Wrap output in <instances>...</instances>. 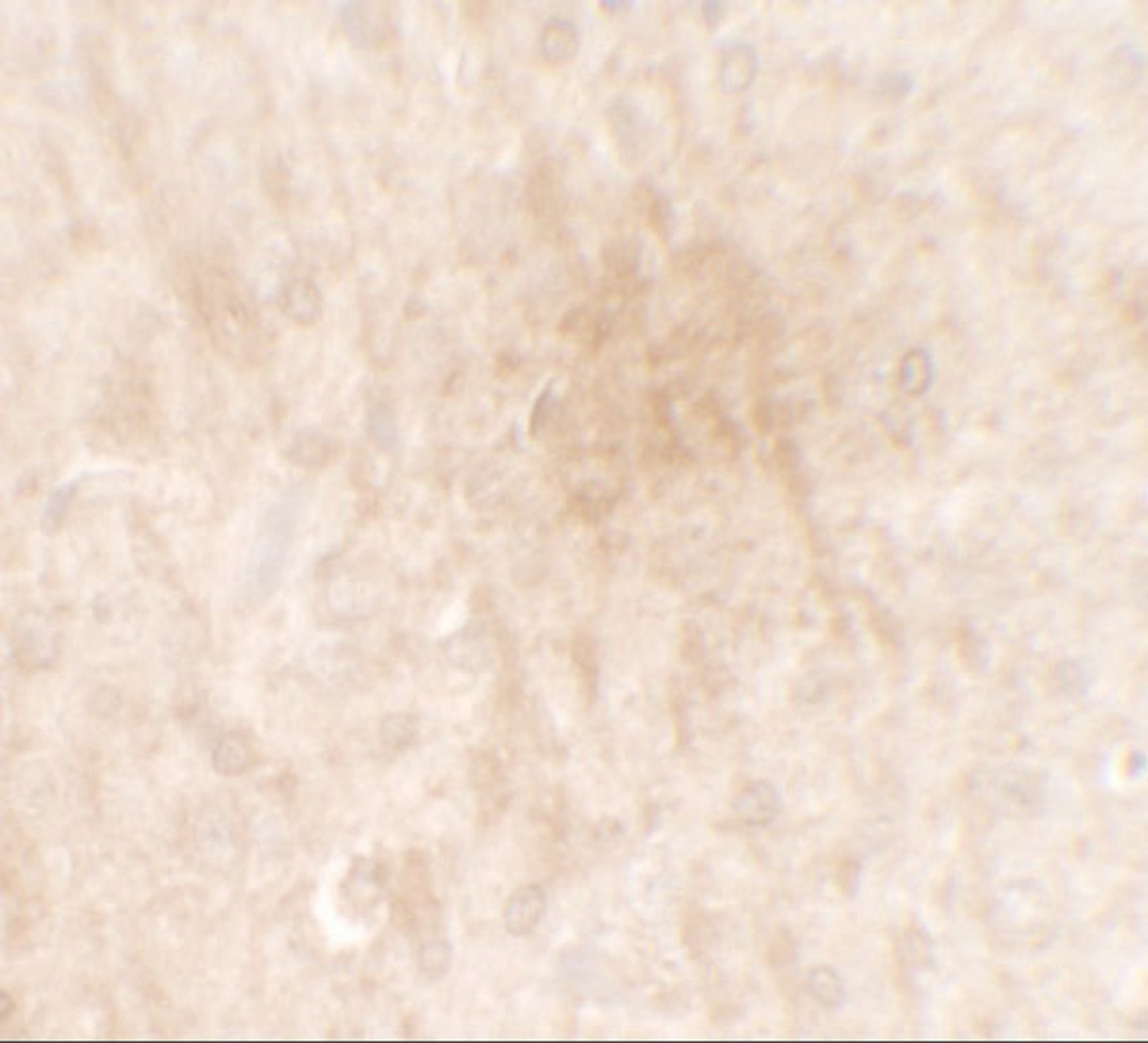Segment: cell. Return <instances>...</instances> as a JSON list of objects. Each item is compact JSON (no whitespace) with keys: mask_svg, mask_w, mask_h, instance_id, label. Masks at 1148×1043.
Instances as JSON below:
<instances>
[{"mask_svg":"<svg viewBox=\"0 0 1148 1043\" xmlns=\"http://www.w3.org/2000/svg\"><path fill=\"white\" fill-rule=\"evenodd\" d=\"M758 75V54L751 45L738 43L725 50L722 66H720V81L723 92L739 94L751 88Z\"/></svg>","mask_w":1148,"mask_h":1043,"instance_id":"5","label":"cell"},{"mask_svg":"<svg viewBox=\"0 0 1148 1043\" xmlns=\"http://www.w3.org/2000/svg\"><path fill=\"white\" fill-rule=\"evenodd\" d=\"M81 482L82 475L77 479L67 480L50 493L43 515H41V530L45 534H56L58 530L62 529L67 512H69V506H71L73 498L77 497Z\"/></svg>","mask_w":1148,"mask_h":1043,"instance_id":"12","label":"cell"},{"mask_svg":"<svg viewBox=\"0 0 1148 1043\" xmlns=\"http://www.w3.org/2000/svg\"><path fill=\"white\" fill-rule=\"evenodd\" d=\"M12 653L29 672L47 670L58 659V638L49 618L37 611L21 613L12 627Z\"/></svg>","mask_w":1148,"mask_h":1043,"instance_id":"2","label":"cell"},{"mask_svg":"<svg viewBox=\"0 0 1148 1043\" xmlns=\"http://www.w3.org/2000/svg\"><path fill=\"white\" fill-rule=\"evenodd\" d=\"M452 963V948L446 940H431L420 950V973L427 980L443 978Z\"/></svg>","mask_w":1148,"mask_h":1043,"instance_id":"14","label":"cell"},{"mask_svg":"<svg viewBox=\"0 0 1148 1043\" xmlns=\"http://www.w3.org/2000/svg\"><path fill=\"white\" fill-rule=\"evenodd\" d=\"M609 117L621 149L636 157V153H640L641 144L645 142V117L628 100H617L609 108Z\"/></svg>","mask_w":1148,"mask_h":1043,"instance_id":"6","label":"cell"},{"mask_svg":"<svg viewBox=\"0 0 1148 1043\" xmlns=\"http://www.w3.org/2000/svg\"><path fill=\"white\" fill-rule=\"evenodd\" d=\"M1112 69H1114V81L1130 83L1139 81L1141 73H1143V54L1139 50L1132 49V47H1122V49L1114 52L1112 56Z\"/></svg>","mask_w":1148,"mask_h":1043,"instance_id":"15","label":"cell"},{"mask_svg":"<svg viewBox=\"0 0 1148 1043\" xmlns=\"http://www.w3.org/2000/svg\"><path fill=\"white\" fill-rule=\"evenodd\" d=\"M119 707V694L114 688H102L97 692V703H90V709L97 711L99 716H108L117 711Z\"/></svg>","mask_w":1148,"mask_h":1043,"instance_id":"18","label":"cell"},{"mask_svg":"<svg viewBox=\"0 0 1148 1043\" xmlns=\"http://www.w3.org/2000/svg\"><path fill=\"white\" fill-rule=\"evenodd\" d=\"M898 956L903 965L911 969H927L929 965H933L935 950L929 934L920 928H909L900 940Z\"/></svg>","mask_w":1148,"mask_h":1043,"instance_id":"13","label":"cell"},{"mask_svg":"<svg viewBox=\"0 0 1148 1043\" xmlns=\"http://www.w3.org/2000/svg\"><path fill=\"white\" fill-rule=\"evenodd\" d=\"M703 12H705L706 19H708L710 23H716V21L722 19L725 6H723L722 2H706L705 6H703Z\"/></svg>","mask_w":1148,"mask_h":1043,"instance_id":"20","label":"cell"},{"mask_svg":"<svg viewBox=\"0 0 1148 1043\" xmlns=\"http://www.w3.org/2000/svg\"><path fill=\"white\" fill-rule=\"evenodd\" d=\"M288 458L301 467H324L331 458L329 439L318 431H301L290 447Z\"/></svg>","mask_w":1148,"mask_h":1043,"instance_id":"11","label":"cell"},{"mask_svg":"<svg viewBox=\"0 0 1148 1043\" xmlns=\"http://www.w3.org/2000/svg\"><path fill=\"white\" fill-rule=\"evenodd\" d=\"M903 374H905V385H907L909 391L917 393V391H922V389L927 387V385H924V383H927V374H929L927 361H924L922 356H918L917 352L909 354L907 366H905Z\"/></svg>","mask_w":1148,"mask_h":1043,"instance_id":"17","label":"cell"},{"mask_svg":"<svg viewBox=\"0 0 1148 1043\" xmlns=\"http://www.w3.org/2000/svg\"><path fill=\"white\" fill-rule=\"evenodd\" d=\"M299 508L296 498H281L264 512L257 525L242 586V599L251 609L261 607L278 592L296 536Z\"/></svg>","mask_w":1148,"mask_h":1043,"instance_id":"1","label":"cell"},{"mask_svg":"<svg viewBox=\"0 0 1148 1043\" xmlns=\"http://www.w3.org/2000/svg\"><path fill=\"white\" fill-rule=\"evenodd\" d=\"M253 759V751L246 737L230 733L225 735L213 751V768L222 776H238L246 772Z\"/></svg>","mask_w":1148,"mask_h":1043,"instance_id":"10","label":"cell"},{"mask_svg":"<svg viewBox=\"0 0 1148 1043\" xmlns=\"http://www.w3.org/2000/svg\"><path fill=\"white\" fill-rule=\"evenodd\" d=\"M413 733H416V726H413L410 716H404V714L389 716L381 726L383 741L393 748H402V746L408 745Z\"/></svg>","mask_w":1148,"mask_h":1043,"instance_id":"16","label":"cell"},{"mask_svg":"<svg viewBox=\"0 0 1148 1043\" xmlns=\"http://www.w3.org/2000/svg\"><path fill=\"white\" fill-rule=\"evenodd\" d=\"M546 913V895L540 887L526 885L509 896L504 910V927L513 936H525L538 927Z\"/></svg>","mask_w":1148,"mask_h":1043,"instance_id":"4","label":"cell"},{"mask_svg":"<svg viewBox=\"0 0 1148 1043\" xmlns=\"http://www.w3.org/2000/svg\"><path fill=\"white\" fill-rule=\"evenodd\" d=\"M808 992L816 1003L829 1011H837L846 1003V984L833 967H816L808 973Z\"/></svg>","mask_w":1148,"mask_h":1043,"instance_id":"9","label":"cell"},{"mask_svg":"<svg viewBox=\"0 0 1148 1043\" xmlns=\"http://www.w3.org/2000/svg\"><path fill=\"white\" fill-rule=\"evenodd\" d=\"M281 311L297 324H312L322 313V298L314 283L296 280L281 294Z\"/></svg>","mask_w":1148,"mask_h":1043,"instance_id":"8","label":"cell"},{"mask_svg":"<svg viewBox=\"0 0 1148 1043\" xmlns=\"http://www.w3.org/2000/svg\"><path fill=\"white\" fill-rule=\"evenodd\" d=\"M781 810V795L770 781L749 783L734 802V811L747 826H770Z\"/></svg>","mask_w":1148,"mask_h":1043,"instance_id":"3","label":"cell"},{"mask_svg":"<svg viewBox=\"0 0 1148 1043\" xmlns=\"http://www.w3.org/2000/svg\"><path fill=\"white\" fill-rule=\"evenodd\" d=\"M881 88H883L885 96H892V99L905 96L911 88V81H909L907 75H892V77H886L881 81Z\"/></svg>","mask_w":1148,"mask_h":1043,"instance_id":"19","label":"cell"},{"mask_svg":"<svg viewBox=\"0 0 1148 1043\" xmlns=\"http://www.w3.org/2000/svg\"><path fill=\"white\" fill-rule=\"evenodd\" d=\"M541 54L550 62H569L580 49L578 27L567 19H550L540 35Z\"/></svg>","mask_w":1148,"mask_h":1043,"instance_id":"7","label":"cell"},{"mask_svg":"<svg viewBox=\"0 0 1148 1043\" xmlns=\"http://www.w3.org/2000/svg\"><path fill=\"white\" fill-rule=\"evenodd\" d=\"M601 8H603V10H615V12H623V10H626V8H630V2H615V0H608V2H601Z\"/></svg>","mask_w":1148,"mask_h":1043,"instance_id":"21","label":"cell"}]
</instances>
